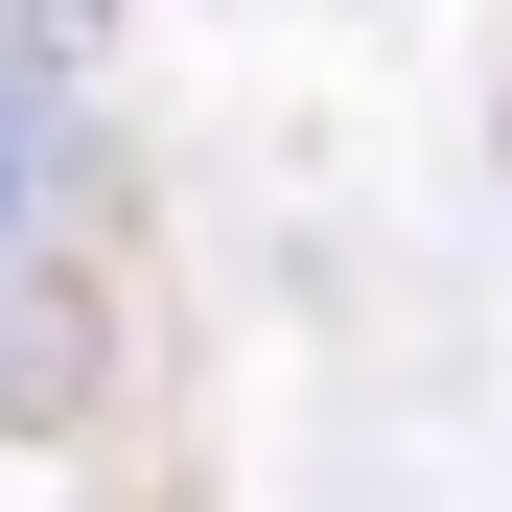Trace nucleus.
<instances>
[{
    "mask_svg": "<svg viewBox=\"0 0 512 512\" xmlns=\"http://www.w3.org/2000/svg\"><path fill=\"white\" fill-rule=\"evenodd\" d=\"M47 187H94V24L70 0H0V233Z\"/></svg>",
    "mask_w": 512,
    "mask_h": 512,
    "instance_id": "f257e3e1",
    "label": "nucleus"
}]
</instances>
